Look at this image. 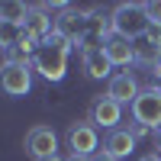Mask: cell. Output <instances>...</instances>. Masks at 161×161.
<instances>
[{
	"instance_id": "cell-17",
	"label": "cell",
	"mask_w": 161,
	"mask_h": 161,
	"mask_svg": "<svg viewBox=\"0 0 161 161\" xmlns=\"http://www.w3.org/2000/svg\"><path fill=\"white\" fill-rule=\"evenodd\" d=\"M148 132H152V129H148V126H142V123L132 126V136H148Z\"/></svg>"
},
{
	"instance_id": "cell-11",
	"label": "cell",
	"mask_w": 161,
	"mask_h": 161,
	"mask_svg": "<svg viewBox=\"0 0 161 161\" xmlns=\"http://www.w3.org/2000/svg\"><path fill=\"white\" fill-rule=\"evenodd\" d=\"M103 52H106V58H110L113 64H132V61H136V45H132L129 39H123V36L106 39Z\"/></svg>"
},
{
	"instance_id": "cell-23",
	"label": "cell",
	"mask_w": 161,
	"mask_h": 161,
	"mask_svg": "<svg viewBox=\"0 0 161 161\" xmlns=\"http://www.w3.org/2000/svg\"><path fill=\"white\" fill-rule=\"evenodd\" d=\"M155 71H158V74H161V55H158V61H155Z\"/></svg>"
},
{
	"instance_id": "cell-18",
	"label": "cell",
	"mask_w": 161,
	"mask_h": 161,
	"mask_svg": "<svg viewBox=\"0 0 161 161\" xmlns=\"http://www.w3.org/2000/svg\"><path fill=\"white\" fill-rule=\"evenodd\" d=\"M93 161H119V158H113L110 152H97V155H93Z\"/></svg>"
},
{
	"instance_id": "cell-9",
	"label": "cell",
	"mask_w": 161,
	"mask_h": 161,
	"mask_svg": "<svg viewBox=\"0 0 161 161\" xmlns=\"http://www.w3.org/2000/svg\"><path fill=\"white\" fill-rule=\"evenodd\" d=\"M106 97H113L119 106L123 103H136V97H139V84H136V77H132L129 71H123V74H113L110 77V90H106Z\"/></svg>"
},
{
	"instance_id": "cell-5",
	"label": "cell",
	"mask_w": 161,
	"mask_h": 161,
	"mask_svg": "<svg viewBox=\"0 0 161 161\" xmlns=\"http://www.w3.org/2000/svg\"><path fill=\"white\" fill-rule=\"evenodd\" d=\"M58 136H55V129H48V126H32L29 132H26V152H29L36 161L39 158H48V155H58Z\"/></svg>"
},
{
	"instance_id": "cell-8",
	"label": "cell",
	"mask_w": 161,
	"mask_h": 161,
	"mask_svg": "<svg viewBox=\"0 0 161 161\" xmlns=\"http://www.w3.org/2000/svg\"><path fill=\"white\" fill-rule=\"evenodd\" d=\"M55 32H58L61 39H68L71 45L80 42V39H84V32H87V19H84V13H77V10H64L61 16L55 19Z\"/></svg>"
},
{
	"instance_id": "cell-20",
	"label": "cell",
	"mask_w": 161,
	"mask_h": 161,
	"mask_svg": "<svg viewBox=\"0 0 161 161\" xmlns=\"http://www.w3.org/2000/svg\"><path fill=\"white\" fill-rule=\"evenodd\" d=\"M68 161H93V158H87V155H71Z\"/></svg>"
},
{
	"instance_id": "cell-10",
	"label": "cell",
	"mask_w": 161,
	"mask_h": 161,
	"mask_svg": "<svg viewBox=\"0 0 161 161\" xmlns=\"http://www.w3.org/2000/svg\"><path fill=\"white\" fill-rule=\"evenodd\" d=\"M23 29H26V36H29L32 42H36V45H45L48 39L55 36V23H52V19L45 16V13H42V10H32Z\"/></svg>"
},
{
	"instance_id": "cell-7",
	"label": "cell",
	"mask_w": 161,
	"mask_h": 161,
	"mask_svg": "<svg viewBox=\"0 0 161 161\" xmlns=\"http://www.w3.org/2000/svg\"><path fill=\"white\" fill-rule=\"evenodd\" d=\"M119 116H123V106H119L113 97H100V100H93V106H90V123L110 129V132L116 129Z\"/></svg>"
},
{
	"instance_id": "cell-14",
	"label": "cell",
	"mask_w": 161,
	"mask_h": 161,
	"mask_svg": "<svg viewBox=\"0 0 161 161\" xmlns=\"http://www.w3.org/2000/svg\"><path fill=\"white\" fill-rule=\"evenodd\" d=\"M29 7L19 3V0H7V3H0V23H10V26H26L29 19Z\"/></svg>"
},
{
	"instance_id": "cell-24",
	"label": "cell",
	"mask_w": 161,
	"mask_h": 161,
	"mask_svg": "<svg viewBox=\"0 0 161 161\" xmlns=\"http://www.w3.org/2000/svg\"><path fill=\"white\" fill-rule=\"evenodd\" d=\"M158 158H161V148H158Z\"/></svg>"
},
{
	"instance_id": "cell-22",
	"label": "cell",
	"mask_w": 161,
	"mask_h": 161,
	"mask_svg": "<svg viewBox=\"0 0 161 161\" xmlns=\"http://www.w3.org/2000/svg\"><path fill=\"white\" fill-rule=\"evenodd\" d=\"M139 161H161L158 155H145V158H139Z\"/></svg>"
},
{
	"instance_id": "cell-21",
	"label": "cell",
	"mask_w": 161,
	"mask_h": 161,
	"mask_svg": "<svg viewBox=\"0 0 161 161\" xmlns=\"http://www.w3.org/2000/svg\"><path fill=\"white\" fill-rule=\"evenodd\" d=\"M155 90L161 93V74H155Z\"/></svg>"
},
{
	"instance_id": "cell-13",
	"label": "cell",
	"mask_w": 161,
	"mask_h": 161,
	"mask_svg": "<svg viewBox=\"0 0 161 161\" xmlns=\"http://www.w3.org/2000/svg\"><path fill=\"white\" fill-rule=\"evenodd\" d=\"M84 71H87L90 77L103 80V77H110V71H113V61L106 58V52H103V48H93V52H84Z\"/></svg>"
},
{
	"instance_id": "cell-15",
	"label": "cell",
	"mask_w": 161,
	"mask_h": 161,
	"mask_svg": "<svg viewBox=\"0 0 161 161\" xmlns=\"http://www.w3.org/2000/svg\"><path fill=\"white\" fill-rule=\"evenodd\" d=\"M158 55H161V48H155V45H152L145 36L136 42V58H139V61H148V64H155V61H158Z\"/></svg>"
},
{
	"instance_id": "cell-3",
	"label": "cell",
	"mask_w": 161,
	"mask_h": 161,
	"mask_svg": "<svg viewBox=\"0 0 161 161\" xmlns=\"http://www.w3.org/2000/svg\"><path fill=\"white\" fill-rule=\"evenodd\" d=\"M132 116H136V123L148 126V129H161V93L155 87L142 90L132 103Z\"/></svg>"
},
{
	"instance_id": "cell-16",
	"label": "cell",
	"mask_w": 161,
	"mask_h": 161,
	"mask_svg": "<svg viewBox=\"0 0 161 161\" xmlns=\"http://www.w3.org/2000/svg\"><path fill=\"white\" fill-rule=\"evenodd\" d=\"M145 13H148V19L161 26V0H148L145 3Z\"/></svg>"
},
{
	"instance_id": "cell-2",
	"label": "cell",
	"mask_w": 161,
	"mask_h": 161,
	"mask_svg": "<svg viewBox=\"0 0 161 161\" xmlns=\"http://www.w3.org/2000/svg\"><path fill=\"white\" fill-rule=\"evenodd\" d=\"M110 26H113L116 36L129 39V42H139V39L148 32L152 19H148V13H145V3H119V7L113 10Z\"/></svg>"
},
{
	"instance_id": "cell-6",
	"label": "cell",
	"mask_w": 161,
	"mask_h": 161,
	"mask_svg": "<svg viewBox=\"0 0 161 161\" xmlns=\"http://www.w3.org/2000/svg\"><path fill=\"white\" fill-rule=\"evenodd\" d=\"M68 145H71V155H87L97 148V126L93 123H77L68 129Z\"/></svg>"
},
{
	"instance_id": "cell-1",
	"label": "cell",
	"mask_w": 161,
	"mask_h": 161,
	"mask_svg": "<svg viewBox=\"0 0 161 161\" xmlns=\"http://www.w3.org/2000/svg\"><path fill=\"white\" fill-rule=\"evenodd\" d=\"M68 48H71V42H68V39H61V36L55 32L45 45L36 48L32 68L42 74L45 80H61V77H64V68H68Z\"/></svg>"
},
{
	"instance_id": "cell-4",
	"label": "cell",
	"mask_w": 161,
	"mask_h": 161,
	"mask_svg": "<svg viewBox=\"0 0 161 161\" xmlns=\"http://www.w3.org/2000/svg\"><path fill=\"white\" fill-rule=\"evenodd\" d=\"M0 80H3V90L10 93V97H26V93H29V87H32V64L7 61Z\"/></svg>"
},
{
	"instance_id": "cell-19",
	"label": "cell",
	"mask_w": 161,
	"mask_h": 161,
	"mask_svg": "<svg viewBox=\"0 0 161 161\" xmlns=\"http://www.w3.org/2000/svg\"><path fill=\"white\" fill-rule=\"evenodd\" d=\"M39 161H68V158H61V155H48V158H39Z\"/></svg>"
},
{
	"instance_id": "cell-12",
	"label": "cell",
	"mask_w": 161,
	"mask_h": 161,
	"mask_svg": "<svg viewBox=\"0 0 161 161\" xmlns=\"http://www.w3.org/2000/svg\"><path fill=\"white\" fill-rule=\"evenodd\" d=\"M132 148H136V136L129 129H113L103 145V152H110L113 158H126V155H132Z\"/></svg>"
}]
</instances>
